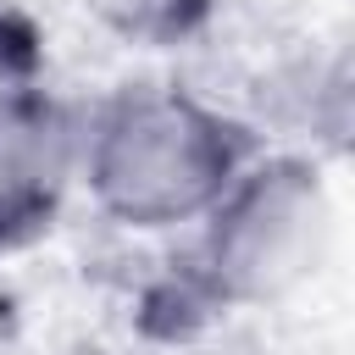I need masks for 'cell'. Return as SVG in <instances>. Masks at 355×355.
Segmentation results:
<instances>
[{
    "mask_svg": "<svg viewBox=\"0 0 355 355\" xmlns=\"http://www.w3.org/2000/svg\"><path fill=\"white\" fill-rule=\"evenodd\" d=\"M83 11L122 44L172 50L216 17V0H83Z\"/></svg>",
    "mask_w": 355,
    "mask_h": 355,
    "instance_id": "4",
    "label": "cell"
},
{
    "mask_svg": "<svg viewBox=\"0 0 355 355\" xmlns=\"http://www.w3.org/2000/svg\"><path fill=\"white\" fill-rule=\"evenodd\" d=\"M89 111L44 83L0 89V255L39 244L83 178Z\"/></svg>",
    "mask_w": 355,
    "mask_h": 355,
    "instance_id": "3",
    "label": "cell"
},
{
    "mask_svg": "<svg viewBox=\"0 0 355 355\" xmlns=\"http://www.w3.org/2000/svg\"><path fill=\"white\" fill-rule=\"evenodd\" d=\"M250 161L255 133L222 105L172 83H128L89 111L78 183L111 222L161 233L200 222Z\"/></svg>",
    "mask_w": 355,
    "mask_h": 355,
    "instance_id": "1",
    "label": "cell"
},
{
    "mask_svg": "<svg viewBox=\"0 0 355 355\" xmlns=\"http://www.w3.org/2000/svg\"><path fill=\"white\" fill-rule=\"evenodd\" d=\"M327 222L333 205L311 155H255L200 216V239L178 266L216 316L266 305L316 266Z\"/></svg>",
    "mask_w": 355,
    "mask_h": 355,
    "instance_id": "2",
    "label": "cell"
}]
</instances>
